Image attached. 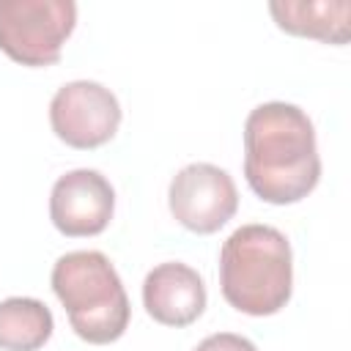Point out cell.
<instances>
[{
    "label": "cell",
    "instance_id": "obj_1",
    "mask_svg": "<svg viewBox=\"0 0 351 351\" xmlns=\"http://www.w3.org/2000/svg\"><path fill=\"white\" fill-rule=\"evenodd\" d=\"M244 176L250 189L274 206L299 203L321 178L315 129L288 101L258 104L244 121Z\"/></svg>",
    "mask_w": 351,
    "mask_h": 351
},
{
    "label": "cell",
    "instance_id": "obj_2",
    "mask_svg": "<svg viewBox=\"0 0 351 351\" xmlns=\"http://www.w3.org/2000/svg\"><path fill=\"white\" fill-rule=\"evenodd\" d=\"M219 288L225 302L239 313H280L293 291L288 239L271 225L236 228L219 250Z\"/></svg>",
    "mask_w": 351,
    "mask_h": 351
},
{
    "label": "cell",
    "instance_id": "obj_3",
    "mask_svg": "<svg viewBox=\"0 0 351 351\" xmlns=\"http://www.w3.org/2000/svg\"><path fill=\"white\" fill-rule=\"evenodd\" d=\"M49 280L77 337L93 346H107L126 332L132 315L129 296L104 252H66L55 261Z\"/></svg>",
    "mask_w": 351,
    "mask_h": 351
},
{
    "label": "cell",
    "instance_id": "obj_4",
    "mask_svg": "<svg viewBox=\"0 0 351 351\" xmlns=\"http://www.w3.org/2000/svg\"><path fill=\"white\" fill-rule=\"evenodd\" d=\"M74 25V0H0V49L22 66L58 63Z\"/></svg>",
    "mask_w": 351,
    "mask_h": 351
},
{
    "label": "cell",
    "instance_id": "obj_5",
    "mask_svg": "<svg viewBox=\"0 0 351 351\" xmlns=\"http://www.w3.org/2000/svg\"><path fill=\"white\" fill-rule=\"evenodd\" d=\"M49 123L58 140L90 151L115 137L121 126V104L101 82L74 80L55 90L49 101Z\"/></svg>",
    "mask_w": 351,
    "mask_h": 351
},
{
    "label": "cell",
    "instance_id": "obj_6",
    "mask_svg": "<svg viewBox=\"0 0 351 351\" xmlns=\"http://www.w3.org/2000/svg\"><path fill=\"white\" fill-rule=\"evenodd\" d=\"M170 214L192 233H217L239 208V192L228 170L192 162L181 167L167 189Z\"/></svg>",
    "mask_w": 351,
    "mask_h": 351
},
{
    "label": "cell",
    "instance_id": "obj_7",
    "mask_svg": "<svg viewBox=\"0 0 351 351\" xmlns=\"http://www.w3.org/2000/svg\"><path fill=\"white\" fill-rule=\"evenodd\" d=\"M115 211L112 184L90 167H77L60 176L49 195V219L63 236H96Z\"/></svg>",
    "mask_w": 351,
    "mask_h": 351
},
{
    "label": "cell",
    "instance_id": "obj_8",
    "mask_svg": "<svg viewBox=\"0 0 351 351\" xmlns=\"http://www.w3.org/2000/svg\"><path fill=\"white\" fill-rule=\"evenodd\" d=\"M143 304L148 315L165 326H189L206 310L203 277L178 261L159 263L143 280Z\"/></svg>",
    "mask_w": 351,
    "mask_h": 351
},
{
    "label": "cell",
    "instance_id": "obj_9",
    "mask_svg": "<svg viewBox=\"0 0 351 351\" xmlns=\"http://www.w3.org/2000/svg\"><path fill=\"white\" fill-rule=\"evenodd\" d=\"M269 11L285 33L326 44H346L351 38L348 0H274L269 3Z\"/></svg>",
    "mask_w": 351,
    "mask_h": 351
},
{
    "label": "cell",
    "instance_id": "obj_10",
    "mask_svg": "<svg viewBox=\"0 0 351 351\" xmlns=\"http://www.w3.org/2000/svg\"><path fill=\"white\" fill-rule=\"evenodd\" d=\"M55 321L44 302L30 296H11L0 302V348L38 351L52 337Z\"/></svg>",
    "mask_w": 351,
    "mask_h": 351
},
{
    "label": "cell",
    "instance_id": "obj_11",
    "mask_svg": "<svg viewBox=\"0 0 351 351\" xmlns=\"http://www.w3.org/2000/svg\"><path fill=\"white\" fill-rule=\"evenodd\" d=\"M195 351H258V348H255L252 340H247L241 335L217 332V335H208L206 340H200Z\"/></svg>",
    "mask_w": 351,
    "mask_h": 351
}]
</instances>
